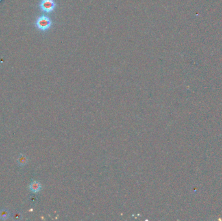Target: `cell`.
<instances>
[{"label": "cell", "mask_w": 222, "mask_h": 221, "mask_svg": "<svg viewBox=\"0 0 222 221\" xmlns=\"http://www.w3.org/2000/svg\"><path fill=\"white\" fill-rule=\"evenodd\" d=\"M17 161H18V163L19 165H21V166H23V165H26V164H27L28 159H27V157L24 155V154H22L18 156Z\"/></svg>", "instance_id": "277c9868"}, {"label": "cell", "mask_w": 222, "mask_h": 221, "mask_svg": "<svg viewBox=\"0 0 222 221\" xmlns=\"http://www.w3.org/2000/svg\"><path fill=\"white\" fill-rule=\"evenodd\" d=\"M56 3L55 0H41L39 3V8L45 13L49 14L55 11Z\"/></svg>", "instance_id": "7a4b0ae2"}, {"label": "cell", "mask_w": 222, "mask_h": 221, "mask_svg": "<svg viewBox=\"0 0 222 221\" xmlns=\"http://www.w3.org/2000/svg\"><path fill=\"white\" fill-rule=\"evenodd\" d=\"M9 216H10V213L7 210L3 209V210H0V219L7 220L9 218Z\"/></svg>", "instance_id": "5b68a950"}, {"label": "cell", "mask_w": 222, "mask_h": 221, "mask_svg": "<svg viewBox=\"0 0 222 221\" xmlns=\"http://www.w3.org/2000/svg\"><path fill=\"white\" fill-rule=\"evenodd\" d=\"M22 215H21V214L19 213H16L15 214V215H14V219L16 220H19L22 219Z\"/></svg>", "instance_id": "8992f818"}, {"label": "cell", "mask_w": 222, "mask_h": 221, "mask_svg": "<svg viewBox=\"0 0 222 221\" xmlns=\"http://www.w3.org/2000/svg\"><path fill=\"white\" fill-rule=\"evenodd\" d=\"M53 25L51 19L46 15H42L38 17L35 21V26L41 31H47L49 30Z\"/></svg>", "instance_id": "6da1fadb"}, {"label": "cell", "mask_w": 222, "mask_h": 221, "mask_svg": "<svg viewBox=\"0 0 222 221\" xmlns=\"http://www.w3.org/2000/svg\"><path fill=\"white\" fill-rule=\"evenodd\" d=\"M42 188L41 184L38 181H33L29 185V189L31 191L35 193L39 192Z\"/></svg>", "instance_id": "3957f363"}]
</instances>
